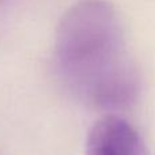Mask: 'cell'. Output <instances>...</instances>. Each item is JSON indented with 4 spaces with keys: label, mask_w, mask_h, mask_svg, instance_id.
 <instances>
[{
    "label": "cell",
    "mask_w": 155,
    "mask_h": 155,
    "mask_svg": "<svg viewBox=\"0 0 155 155\" xmlns=\"http://www.w3.org/2000/svg\"><path fill=\"white\" fill-rule=\"evenodd\" d=\"M54 61L61 79L82 101L120 109L137 94V74L117 11L104 0H84L60 19Z\"/></svg>",
    "instance_id": "cell-1"
},
{
    "label": "cell",
    "mask_w": 155,
    "mask_h": 155,
    "mask_svg": "<svg viewBox=\"0 0 155 155\" xmlns=\"http://www.w3.org/2000/svg\"><path fill=\"white\" fill-rule=\"evenodd\" d=\"M86 155H146V151L131 124L117 116L107 114L91 127Z\"/></svg>",
    "instance_id": "cell-2"
}]
</instances>
